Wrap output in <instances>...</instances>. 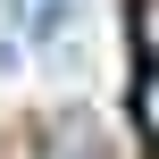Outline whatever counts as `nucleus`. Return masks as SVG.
<instances>
[{
    "instance_id": "obj_2",
    "label": "nucleus",
    "mask_w": 159,
    "mask_h": 159,
    "mask_svg": "<svg viewBox=\"0 0 159 159\" xmlns=\"http://www.w3.org/2000/svg\"><path fill=\"white\" fill-rule=\"evenodd\" d=\"M134 34H143V50H151V67H159V0L134 8Z\"/></svg>"
},
{
    "instance_id": "obj_1",
    "label": "nucleus",
    "mask_w": 159,
    "mask_h": 159,
    "mask_svg": "<svg viewBox=\"0 0 159 159\" xmlns=\"http://www.w3.org/2000/svg\"><path fill=\"white\" fill-rule=\"evenodd\" d=\"M134 126H143V143H151V159H159V67L134 75Z\"/></svg>"
},
{
    "instance_id": "obj_3",
    "label": "nucleus",
    "mask_w": 159,
    "mask_h": 159,
    "mask_svg": "<svg viewBox=\"0 0 159 159\" xmlns=\"http://www.w3.org/2000/svg\"><path fill=\"white\" fill-rule=\"evenodd\" d=\"M8 8H25V0H8Z\"/></svg>"
}]
</instances>
